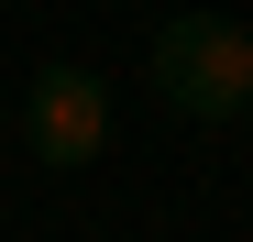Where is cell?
<instances>
[{"instance_id":"cell-1","label":"cell","mask_w":253,"mask_h":242,"mask_svg":"<svg viewBox=\"0 0 253 242\" xmlns=\"http://www.w3.org/2000/svg\"><path fill=\"white\" fill-rule=\"evenodd\" d=\"M143 77H154V99L198 121V132H231V121L253 110V22H220V11H176L143 44Z\"/></svg>"},{"instance_id":"cell-2","label":"cell","mask_w":253,"mask_h":242,"mask_svg":"<svg viewBox=\"0 0 253 242\" xmlns=\"http://www.w3.org/2000/svg\"><path fill=\"white\" fill-rule=\"evenodd\" d=\"M22 143H33V165H55V176L99 165V143H110V77L77 66V55L33 66V88H22Z\"/></svg>"},{"instance_id":"cell-3","label":"cell","mask_w":253,"mask_h":242,"mask_svg":"<svg viewBox=\"0 0 253 242\" xmlns=\"http://www.w3.org/2000/svg\"><path fill=\"white\" fill-rule=\"evenodd\" d=\"M242 22H253V11H242Z\"/></svg>"}]
</instances>
